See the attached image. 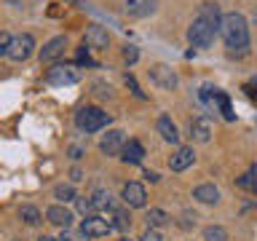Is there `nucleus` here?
Wrapping results in <instances>:
<instances>
[{
  "label": "nucleus",
  "mask_w": 257,
  "mask_h": 241,
  "mask_svg": "<svg viewBox=\"0 0 257 241\" xmlns=\"http://www.w3.org/2000/svg\"><path fill=\"white\" fill-rule=\"evenodd\" d=\"M220 32H222V40L230 51H246L249 48V24L244 19V14H238V11L222 14Z\"/></svg>",
  "instance_id": "nucleus-1"
},
{
  "label": "nucleus",
  "mask_w": 257,
  "mask_h": 241,
  "mask_svg": "<svg viewBox=\"0 0 257 241\" xmlns=\"http://www.w3.org/2000/svg\"><path fill=\"white\" fill-rule=\"evenodd\" d=\"M107 124H110L107 112L99 110V107H91V104H86V107H80L75 112V126L80 129V132H86V134L99 132V129H104Z\"/></svg>",
  "instance_id": "nucleus-2"
},
{
  "label": "nucleus",
  "mask_w": 257,
  "mask_h": 241,
  "mask_svg": "<svg viewBox=\"0 0 257 241\" xmlns=\"http://www.w3.org/2000/svg\"><path fill=\"white\" fill-rule=\"evenodd\" d=\"M214 35H217V30L209 22L201 19V16H196L193 24L188 27V40H190L193 48H209L214 43Z\"/></svg>",
  "instance_id": "nucleus-3"
},
{
  "label": "nucleus",
  "mask_w": 257,
  "mask_h": 241,
  "mask_svg": "<svg viewBox=\"0 0 257 241\" xmlns=\"http://www.w3.org/2000/svg\"><path fill=\"white\" fill-rule=\"evenodd\" d=\"M32 51H35V38L30 35V32H22V35H16L8 40V48H6V56L11 62H24L30 59Z\"/></svg>",
  "instance_id": "nucleus-4"
},
{
  "label": "nucleus",
  "mask_w": 257,
  "mask_h": 241,
  "mask_svg": "<svg viewBox=\"0 0 257 241\" xmlns=\"http://www.w3.org/2000/svg\"><path fill=\"white\" fill-rule=\"evenodd\" d=\"M148 75L158 88H166V91H172V88H177V83H180V80H177V72L169 67V64H153L148 70Z\"/></svg>",
  "instance_id": "nucleus-5"
},
{
  "label": "nucleus",
  "mask_w": 257,
  "mask_h": 241,
  "mask_svg": "<svg viewBox=\"0 0 257 241\" xmlns=\"http://www.w3.org/2000/svg\"><path fill=\"white\" fill-rule=\"evenodd\" d=\"M120 198H123L126 206L132 209H142L145 204H148V190H145L142 182H126L123 190H120Z\"/></svg>",
  "instance_id": "nucleus-6"
},
{
  "label": "nucleus",
  "mask_w": 257,
  "mask_h": 241,
  "mask_svg": "<svg viewBox=\"0 0 257 241\" xmlns=\"http://www.w3.org/2000/svg\"><path fill=\"white\" fill-rule=\"evenodd\" d=\"M112 230V222L110 220H102V217H86L83 222H80V233H83L86 238H102L107 236V233Z\"/></svg>",
  "instance_id": "nucleus-7"
},
{
  "label": "nucleus",
  "mask_w": 257,
  "mask_h": 241,
  "mask_svg": "<svg viewBox=\"0 0 257 241\" xmlns=\"http://www.w3.org/2000/svg\"><path fill=\"white\" fill-rule=\"evenodd\" d=\"M123 142H126L123 132H120V129H110V132L99 140V150L104 153V156H120Z\"/></svg>",
  "instance_id": "nucleus-8"
},
{
  "label": "nucleus",
  "mask_w": 257,
  "mask_h": 241,
  "mask_svg": "<svg viewBox=\"0 0 257 241\" xmlns=\"http://www.w3.org/2000/svg\"><path fill=\"white\" fill-rule=\"evenodd\" d=\"M64 48H67V38L56 35V38H51L43 48H40L38 56H40V62H56L59 56H64Z\"/></svg>",
  "instance_id": "nucleus-9"
},
{
  "label": "nucleus",
  "mask_w": 257,
  "mask_h": 241,
  "mask_svg": "<svg viewBox=\"0 0 257 241\" xmlns=\"http://www.w3.org/2000/svg\"><path fill=\"white\" fill-rule=\"evenodd\" d=\"M46 80L51 86H70V83H78V72L70 70V67H64V64H56V67L48 70Z\"/></svg>",
  "instance_id": "nucleus-10"
},
{
  "label": "nucleus",
  "mask_w": 257,
  "mask_h": 241,
  "mask_svg": "<svg viewBox=\"0 0 257 241\" xmlns=\"http://www.w3.org/2000/svg\"><path fill=\"white\" fill-rule=\"evenodd\" d=\"M193 161H196V150H193L190 145H182V148L169 158V169H172V172H185L188 166H193Z\"/></svg>",
  "instance_id": "nucleus-11"
},
{
  "label": "nucleus",
  "mask_w": 257,
  "mask_h": 241,
  "mask_svg": "<svg viewBox=\"0 0 257 241\" xmlns=\"http://www.w3.org/2000/svg\"><path fill=\"white\" fill-rule=\"evenodd\" d=\"M107 43H110V35H107V30H104V27H99V24H91V27L86 30L83 46L94 48V51H102V48H107Z\"/></svg>",
  "instance_id": "nucleus-12"
},
{
  "label": "nucleus",
  "mask_w": 257,
  "mask_h": 241,
  "mask_svg": "<svg viewBox=\"0 0 257 241\" xmlns=\"http://www.w3.org/2000/svg\"><path fill=\"white\" fill-rule=\"evenodd\" d=\"M142 158H145V148H142V142L140 140H126L123 142V148H120V161L123 164H142Z\"/></svg>",
  "instance_id": "nucleus-13"
},
{
  "label": "nucleus",
  "mask_w": 257,
  "mask_h": 241,
  "mask_svg": "<svg viewBox=\"0 0 257 241\" xmlns=\"http://www.w3.org/2000/svg\"><path fill=\"white\" fill-rule=\"evenodd\" d=\"M46 220L64 230V228H70V225H72V212H70V209H64L62 204H54V206L46 209Z\"/></svg>",
  "instance_id": "nucleus-14"
},
{
  "label": "nucleus",
  "mask_w": 257,
  "mask_h": 241,
  "mask_svg": "<svg viewBox=\"0 0 257 241\" xmlns=\"http://www.w3.org/2000/svg\"><path fill=\"white\" fill-rule=\"evenodd\" d=\"M156 8H158L156 0H126V14L132 19H142V16L156 14Z\"/></svg>",
  "instance_id": "nucleus-15"
},
{
  "label": "nucleus",
  "mask_w": 257,
  "mask_h": 241,
  "mask_svg": "<svg viewBox=\"0 0 257 241\" xmlns=\"http://www.w3.org/2000/svg\"><path fill=\"white\" fill-rule=\"evenodd\" d=\"M212 134H214V126H212V120H209L206 115H201V118H196L190 124V137L196 142H209Z\"/></svg>",
  "instance_id": "nucleus-16"
},
{
  "label": "nucleus",
  "mask_w": 257,
  "mask_h": 241,
  "mask_svg": "<svg viewBox=\"0 0 257 241\" xmlns=\"http://www.w3.org/2000/svg\"><path fill=\"white\" fill-rule=\"evenodd\" d=\"M193 198L201 201V204H217V201H220V190H217L212 182H201L193 188Z\"/></svg>",
  "instance_id": "nucleus-17"
},
{
  "label": "nucleus",
  "mask_w": 257,
  "mask_h": 241,
  "mask_svg": "<svg viewBox=\"0 0 257 241\" xmlns=\"http://www.w3.org/2000/svg\"><path fill=\"white\" fill-rule=\"evenodd\" d=\"M88 198H91L94 212H112V209H115V201H112V196H110L107 190H102V188H96Z\"/></svg>",
  "instance_id": "nucleus-18"
},
{
  "label": "nucleus",
  "mask_w": 257,
  "mask_h": 241,
  "mask_svg": "<svg viewBox=\"0 0 257 241\" xmlns=\"http://www.w3.org/2000/svg\"><path fill=\"white\" fill-rule=\"evenodd\" d=\"M156 129H158V134L164 137L166 142H172V145L180 142V132H177L174 120L169 118V115H161V118H158V124H156Z\"/></svg>",
  "instance_id": "nucleus-19"
},
{
  "label": "nucleus",
  "mask_w": 257,
  "mask_h": 241,
  "mask_svg": "<svg viewBox=\"0 0 257 241\" xmlns=\"http://www.w3.org/2000/svg\"><path fill=\"white\" fill-rule=\"evenodd\" d=\"M198 16L204 22H209L212 27L220 32V22H222V14H220V8H217V3H204L201 6V11H198Z\"/></svg>",
  "instance_id": "nucleus-20"
},
{
  "label": "nucleus",
  "mask_w": 257,
  "mask_h": 241,
  "mask_svg": "<svg viewBox=\"0 0 257 241\" xmlns=\"http://www.w3.org/2000/svg\"><path fill=\"white\" fill-rule=\"evenodd\" d=\"M236 185L241 190H249V193H257V166H252V169H246L244 174L236 180Z\"/></svg>",
  "instance_id": "nucleus-21"
},
{
  "label": "nucleus",
  "mask_w": 257,
  "mask_h": 241,
  "mask_svg": "<svg viewBox=\"0 0 257 241\" xmlns=\"http://www.w3.org/2000/svg\"><path fill=\"white\" fill-rule=\"evenodd\" d=\"M128 228H132V214L126 209L115 206L112 209V230H128Z\"/></svg>",
  "instance_id": "nucleus-22"
},
{
  "label": "nucleus",
  "mask_w": 257,
  "mask_h": 241,
  "mask_svg": "<svg viewBox=\"0 0 257 241\" xmlns=\"http://www.w3.org/2000/svg\"><path fill=\"white\" fill-rule=\"evenodd\" d=\"M145 220H148V228H156V230H158V228H164V225H166L169 220H172V217H169V214L164 212V209H150Z\"/></svg>",
  "instance_id": "nucleus-23"
},
{
  "label": "nucleus",
  "mask_w": 257,
  "mask_h": 241,
  "mask_svg": "<svg viewBox=\"0 0 257 241\" xmlns=\"http://www.w3.org/2000/svg\"><path fill=\"white\" fill-rule=\"evenodd\" d=\"M19 217H22L27 225H32V228H35V225H40V220H43V217H40V209L32 206V204L22 206V209H19Z\"/></svg>",
  "instance_id": "nucleus-24"
},
{
  "label": "nucleus",
  "mask_w": 257,
  "mask_h": 241,
  "mask_svg": "<svg viewBox=\"0 0 257 241\" xmlns=\"http://www.w3.org/2000/svg\"><path fill=\"white\" fill-rule=\"evenodd\" d=\"M54 198L56 201H62V204H67V201H75V188L72 185H56L54 188Z\"/></svg>",
  "instance_id": "nucleus-25"
},
{
  "label": "nucleus",
  "mask_w": 257,
  "mask_h": 241,
  "mask_svg": "<svg viewBox=\"0 0 257 241\" xmlns=\"http://www.w3.org/2000/svg\"><path fill=\"white\" fill-rule=\"evenodd\" d=\"M204 241H228V230L222 225H209L204 230Z\"/></svg>",
  "instance_id": "nucleus-26"
},
{
  "label": "nucleus",
  "mask_w": 257,
  "mask_h": 241,
  "mask_svg": "<svg viewBox=\"0 0 257 241\" xmlns=\"http://www.w3.org/2000/svg\"><path fill=\"white\" fill-rule=\"evenodd\" d=\"M75 204H78V212L83 214V217H94V214H96V212H94V206H91V198H86V196L80 198V196H78V198H75Z\"/></svg>",
  "instance_id": "nucleus-27"
},
{
  "label": "nucleus",
  "mask_w": 257,
  "mask_h": 241,
  "mask_svg": "<svg viewBox=\"0 0 257 241\" xmlns=\"http://www.w3.org/2000/svg\"><path fill=\"white\" fill-rule=\"evenodd\" d=\"M140 59V51H137V46H123V62L126 64H134Z\"/></svg>",
  "instance_id": "nucleus-28"
},
{
  "label": "nucleus",
  "mask_w": 257,
  "mask_h": 241,
  "mask_svg": "<svg viewBox=\"0 0 257 241\" xmlns=\"http://www.w3.org/2000/svg\"><path fill=\"white\" fill-rule=\"evenodd\" d=\"M56 241H86V236H83V233H72V230L64 228V230H62V236L56 238Z\"/></svg>",
  "instance_id": "nucleus-29"
},
{
  "label": "nucleus",
  "mask_w": 257,
  "mask_h": 241,
  "mask_svg": "<svg viewBox=\"0 0 257 241\" xmlns=\"http://www.w3.org/2000/svg\"><path fill=\"white\" fill-rule=\"evenodd\" d=\"M126 86L132 88V91H134V96H137V99H145V91H140V86H137L134 75H128V72H126Z\"/></svg>",
  "instance_id": "nucleus-30"
},
{
  "label": "nucleus",
  "mask_w": 257,
  "mask_h": 241,
  "mask_svg": "<svg viewBox=\"0 0 257 241\" xmlns=\"http://www.w3.org/2000/svg\"><path fill=\"white\" fill-rule=\"evenodd\" d=\"M140 241H164V236H161L156 228H148V230L142 233V238H140Z\"/></svg>",
  "instance_id": "nucleus-31"
},
{
  "label": "nucleus",
  "mask_w": 257,
  "mask_h": 241,
  "mask_svg": "<svg viewBox=\"0 0 257 241\" xmlns=\"http://www.w3.org/2000/svg\"><path fill=\"white\" fill-rule=\"evenodd\" d=\"M8 40H11V35H8V32H0V51H3V54L8 48Z\"/></svg>",
  "instance_id": "nucleus-32"
},
{
  "label": "nucleus",
  "mask_w": 257,
  "mask_h": 241,
  "mask_svg": "<svg viewBox=\"0 0 257 241\" xmlns=\"http://www.w3.org/2000/svg\"><path fill=\"white\" fill-rule=\"evenodd\" d=\"M145 177H148L150 182H158V180H161V177H158V172H145Z\"/></svg>",
  "instance_id": "nucleus-33"
},
{
  "label": "nucleus",
  "mask_w": 257,
  "mask_h": 241,
  "mask_svg": "<svg viewBox=\"0 0 257 241\" xmlns=\"http://www.w3.org/2000/svg\"><path fill=\"white\" fill-rule=\"evenodd\" d=\"M72 180H75V182L83 180V172H80V169H72Z\"/></svg>",
  "instance_id": "nucleus-34"
},
{
  "label": "nucleus",
  "mask_w": 257,
  "mask_h": 241,
  "mask_svg": "<svg viewBox=\"0 0 257 241\" xmlns=\"http://www.w3.org/2000/svg\"><path fill=\"white\" fill-rule=\"evenodd\" d=\"M70 153H72V158H75V161H78V158H80V153H83V150H80V148H72Z\"/></svg>",
  "instance_id": "nucleus-35"
},
{
  "label": "nucleus",
  "mask_w": 257,
  "mask_h": 241,
  "mask_svg": "<svg viewBox=\"0 0 257 241\" xmlns=\"http://www.w3.org/2000/svg\"><path fill=\"white\" fill-rule=\"evenodd\" d=\"M38 241H56V238H51V236H40Z\"/></svg>",
  "instance_id": "nucleus-36"
},
{
  "label": "nucleus",
  "mask_w": 257,
  "mask_h": 241,
  "mask_svg": "<svg viewBox=\"0 0 257 241\" xmlns=\"http://www.w3.org/2000/svg\"><path fill=\"white\" fill-rule=\"evenodd\" d=\"M118 241H132V238H126V236H123V238H118Z\"/></svg>",
  "instance_id": "nucleus-37"
}]
</instances>
